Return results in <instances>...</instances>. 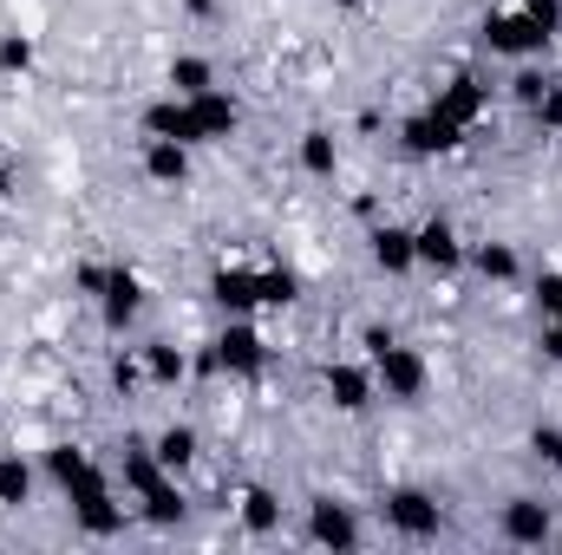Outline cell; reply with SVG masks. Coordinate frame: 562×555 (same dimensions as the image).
Wrapping results in <instances>:
<instances>
[{
    "mask_svg": "<svg viewBox=\"0 0 562 555\" xmlns=\"http://www.w3.org/2000/svg\"><path fill=\"white\" fill-rule=\"evenodd\" d=\"M367 366H373V386L386 393V399H400V406H413L425 399V386H431V366H425L419 347H406V340H393L386 327H367Z\"/></svg>",
    "mask_w": 562,
    "mask_h": 555,
    "instance_id": "1",
    "label": "cell"
},
{
    "mask_svg": "<svg viewBox=\"0 0 562 555\" xmlns=\"http://www.w3.org/2000/svg\"><path fill=\"white\" fill-rule=\"evenodd\" d=\"M477 39H484L497 59H517V66H524V59H537V53L550 46V33H543L524 7H517V13H497V7H491V13H484V26H477Z\"/></svg>",
    "mask_w": 562,
    "mask_h": 555,
    "instance_id": "2",
    "label": "cell"
},
{
    "mask_svg": "<svg viewBox=\"0 0 562 555\" xmlns=\"http://www.w3.org/2000/svg\"><path fill=\"white\" fill-rule=\"evenodd\" d=\"M210 366H216V373H229V380H256V373L269 366V340L249 327V314H243V320H229V327L216 333Z\"/></svg>",
    "mask_w": 562,
    "mask_h": 555,
    "instance_id": "3",
    "label": "cell"
},
{
    "mask_svg": "<svg viewBox=\"0 0 562 555\" xmlns=\"http://www.w3.org/2000/svg\"><path fill=\"white\" fill-rule=\"evenodd\" d=\"M46 477L59 484V497H66V503H86V497H105V490H112L86 444H53V451H46Z\"/></svg>",
    "mask_w": 562,
    "mask_h": 555,
    "instance_id": "4",
    "label": "cell"
},
{
    "mask_svg": "<svg viewBox=\"0 0 562 555\" xmlns=\"http://www.w3.org/2000/svg\"><path fill=\"white\" fill-rule=\"evenodd\" d=\"M386 523L406 536V543H431L438 530H445V510H438V497H425V490H413V484H400V490H386Z\"/></svg>",
    "mask_w": 562,
    "mask_h": 555,
    "instance_id": "5",
    "label": "cell"
},
{
    "mask_svg": "<svg viewBox=\"0 0 562 555\" xmlns=\"http://www.w3.org/2000/svg\"><path fill=\"white\" fill-rule=\"evenodd\" d=\"M497 530H504V543H517V550H543V543L557 536V510H550L543 497H510L504 517H497Z\"/></svg>",
    "mask_w": 562,
    "mask_h": 555,
    "instance_id": "6",
    "label": "cell"
},
{
    "mask_svg": "<svg viewBox=\"0 0 562 555\" xmlns=\"http://www.w3.org/2000/svg\"><path fill=\"white\" fill-rule=\"evenodd\" d=\"M321 386H327L334 412H347V418H360L373 399H380V386H373V366H360V360H334V366L321 373Z\"/></svg>",
    "mask_w": 562,
    "mask_h": 555,
    "instance_id": "7",
    "label": "cell"
},
{
    "mask_svg": "<svg viewBox=\"0 0 562 555\" xmlns=\"http://www.w3.org/2000/svg\"><path fill=\"white\" fill-rule=\"evenodd\" d=\"M138 307H144L138 269H125V262H105V287H99V314H105V327H112V333H125V327L138 320Z\"/></svg>",
    "mask_w": 562,
    "mask_h": 555,
    "instance_id": "8",
    "label": "cell"
},
{
    "mask_svg": "<svg viewBox=\"0 0 562 555\" xmlns=\"http://www.w3.org/2000/svg\"><path fill=\"white\" fill-rule=\"evenodd\" d=\"M307 543H321V550H360V517L347 503H334V497H314L307 503Z\"/></svg>",
    "mask_w": 562,
    "mask_h": 555,
    "instance_id": "9",
    "label": "cell"
},
{
    "mask_svg": "<svg viewBox=\"0 0 562 555\" xmlns=\"http://www.w3.org/2000/svg\"><path fill=\"white\" fill-rule=\"evenodd\" d=\"M484 105H491V86H484V79H471V72H458V79L431 99V112H438V118H451L458 132H471V125L484 118Z\"/></svg>",
    "mask_w": 562,
    "mask_h": 555,
    "instance_id": "10",
    "label": "cell"
},
{
    "mask_svg": "<svg viewBox=\"0 0 562 555\" xmlns=\"http://www.w3.org/2000/svg\"><path fill=\"white\" fill-rule=\"evenodd\" d=\"M210 301H216L229 320L256 314V307H262V269H216V275H210Z\"/></svg>",
    "mask_w": 562,
    "mask_h": 555,
    "instance_id": "11",
    "label": "cell"
},
{
    "mask_svg": "<svg viewBox=\"0 0 562 555\" xmlns=\"http://www.w3.org/2000/svg\"><path fill=\"white\" fill-rule=\"evenodd\" d=\"M400 144H406L413 157H445V150H458V144H464V132H458L451 118H438V112L425 105V112H413V118L400 125Z\"/></svg>",
    "mask_w": 562,
    "mask_h": 555,
    "instance_id": "12",
    "label": "cell"
},
{
    "mask_svg": "<svg viewBox=\"0 0 562 555\" xmlns=\"http://www.w3.org/2000/svg\"><path fill=\"white\" fill-rule=\"evenodd\" d=\"M144 138H177V144H190V150H196V144H203V132H196V112H190V99H177V92H170V99H157V105H144Z\"/></svg>",
    "mask_w": 562,
    "mask_h": 555,
    "instance_id": "13",
    "label": "cell"
},
{
    "mask_svg": "<svg viewBox=\"0 0 562 555\" xmlns=\"http://www.w3.org/2000/svg\"><path fill=\"white\" fill-rule=\"evenodd\" d=\"M190 112H196V132H203V144H223L236 138V125H243V105L223 92V86H210V92H196L190 99Z\"/></svg>",
    "mask_w": 562,
    "mask_h": 555,
    "instance_id": "14",
    "label": "cell"
},
{
    "mask_svg": "<svg viewBox=\"0 0 562 555\" xmlns=\"http://www.w3.org/2000/svg\"><path fill=\"white\" fill-rule=\"evenodd\" d=\"M413 249H419V269H438V275H451L458 262H464V249H458V229L445 223V216H431L413 229Z\"/></svg>",
    "mask_w": 562,
    "mask_h": 555,
    "instance_id": "15",
    "label": "cell"
},
{
    "mask_svg": "<svg viewBox=\"0 0 562 555\" xmlns=\"http://www.w3.org/2000/svg\"><path fill=\"white\" fill-rule=\"evenodd\" d=\"M367 249H373V262H380L386 275H413V269H419V249H413V229H400V223H380V229L367 236Z\"/></svg>",
    "mask_w": 562,
    "mask_h": 555,
    "instance_id": "16",
    "label": "cell"
},
{
    "mask_svg": "<svg viewBox=\"0 0 562 555\" xmlns=\"http://www.w3.org/2000/svg\"><path fill=\"white\" fill-rule=\"evenodd\" d=\"M144 177H150V183H183V177H190V144L144 138Z\"/></svg>",
    "mask_w": 562,
    "mask_h": 555,
    "instance_id": "17",
    "label": "cell"
},
{
    "mask_svg": "<svg viewBox=\"0 0 562 555\" xmlns=\"http://www.w3.org/2000/svg\"><path fill=\"white\" fill-rule=\"evenodd\" d=\"M164 79H170V92H177V99H196V92H210V86H216V66H210L203 53H177Z\"/></svg>",
    "mask_w": 562,
    "mask_h": 555,
    "instance_id": "18",
    "label": "cell"
},
{
    "mask_svg": "<svg viewBox=\"0 0 562 555\" xmlns=\"http://www.w3.org/2000/svg\"><path fill=\"white\" fill-rule=\"evenodd\" d=\"M72 523L86 536H119L125 530V503H112V490L105 497H86V503H72Z\"/></svg>",
    "mask_w": 562,
    "mask_h": 555,
    "instance_id": "19",
    "label": "cell"
},
{
    "mask_svg": "<svg viewBox=\"0 0 562 555\" xmlns=\"http://www.w3.org/2000/svg\"><path fill=\"white\" fill-rule=\"evenodd\" d=\"M138 510L157 523V530H170V523H183V490H177V477H157L150 490H138Z\"/></svg>",
    "mask_w": 562,
    "mask_h": 555,
    "instance_id": "20",
    "label": "cell"
},
{
    "mask_svg": "<svg viewBox=\"0 0 562 555\" xmlns=\"http://www.w3.org/2000/svg\"><path fill=\"white\" fill-rule=\"evenodd\" d=\"M150 451H157L164 471H190V464H196V431H190V424H164V431L150 438Z\"/></svg>",
    "mask_w": 562,
    "mask_h": 555,
    "instance_id": "21",
    "label": "cell"
},
{
    "mask_svg": "<svg viewBox=\"0 0 562 555\" xmlns=\"http://www.w3.org/2000/svg\"><path fill=\"white\" fill-rule=\"evenodd\" d=\"M301 170H307V177H334V170H340V144H334V132H321V125L301 132Z\"/></svg>",
    "mask_w": 562,
    "mask_h": 555,
    "instance_id": "22",
    "label": "cell"
},
{
    "mask_svg": "<svg viewBox=\"0 0 562 555\" xmlns=\"http://www.w3.org/2000/svg\"><path fill=\"white\" fill-rule=\"evenodd\" d=\"M471 262H477V275L497 281V287H510V281L524 275V262H517V249H510V242H477V256H471Z\"/></svg>",
    "mask_w": 562,
    "mask_h": 555,
    "instance_id": "23",
    "label": "cell"
},
{
    "mask_svg": "<svg viewBox=\"0 0 562 555\" xmlns=\"http://www.w3.org/2000/svg\"><path fill=\"white\" fill-rule=\"evenodd\" d=\"M243 523H249V536H276L281 530V497L276 490H243Z\"/></svg>",
    "mask_w": 562,
    "mask_h": 555,
    "instance_id": "24",
    "label": "cell"
},
{
    "mask_svg": "<svg viewBox=\"0 0 562 555\" xmlns=\"http://www.w3.org/2000/svg\"><path fill=\"white\" fill-rule=\"evenodd\" d=\"M183 373H190V360H183L170 340H150V347H144V380H150V386H177Z\"/></svg>",
    "mask_w": 562,
    "mask_h": 555,
    "instance_id": "25",
    "label": "cell"
},
{
    "mask_svg": "<svg viewBox=\"0 0 562 555\" xmlns=\"http://www.w3.org/2000/svg\"><path fill=\"white\" fill-rule=\"evenodd\" d=\"M26 497H33V471H26L20 457H0V503H13V510H20Z\"/></svg>",
    "mask_w": 562,
    "mask_h": 555,
    "instance_id": "26",
    "label": "cell"
},
{
    "mask_svg": "<svg viewBox=\"0 0 562 555\" xmlns=\"http://www.w3.org/2000/svg\"><path fill=\"white\" fill-rule=\"evenodd\" d=\"M33 33H0V72H33Z\"/></svg>",
    "mask_w": 562,
    "mask_h": 555,
    "instance_id": "27",
    "label": "cell"
},
{
    "mask_svg": "<svg viewBox=\"0 0 562 555\" xmlns=\"http://www.w3.org/2000/svg\"><path fill=\"white\" fill-rule=\"evenodd\" d=\"M543 92H550V79H543L530 59H524V66H517V79H510V99H517L524 112H537V99H543Z\"/></svg>",
    "mask_w": 562,
    "mask_h": 555,
    "instance_id": "28",
    "label": "cell"
},
{
    "mask_svg": "<svg viewBox=\"0 0 562 555\" xmlns=\"http://www.w3.org/2000/svg\"><path fill=\"white\" fill-rule=\"evenodd\" d=\"M530 457L550 464V471H562V424H537V431H530Z\"/></svg>",
    "mask_w": 562,
    "mask_h": 555,
    "instance_id": "29",
    "label": "cell"
},
{
    "mask_svg": "<svg viewBox=\"0 0 562 555\" xmlns=\"http://www.w3.org/2000/svg\"><path fill=\"white\" fill-rule=\"evenodd\" d=\"M294 301V275L288 269H262V307H288Z\"/></svg>",
    "mask_w": 562,
    "mask_h": 555,
    "instance_id": "30",
    "label": "cell"
},
{
    "mask_svg": "<svg viewBox=\"0 0 562 555\" xmlns=\"http://www.w3.org/2000/svg\"><path fill=\"white\" fill-rule=\"evenodd\" d=\"M537 314H543V320L562 314V269H543V275H537Z\"/></svg>",
    "mask_w": 562,
    "mask_h": 555,
    "instance_id": "31",
    "label": "cell"
},
{
    "mask_svg": "<svg viewBox=\"0 0 562 555\" xmlns=\"http://www.w3.org/2000/svg\"><path fill=\"white\" fill-rule=\"evenodd\" d=\"M537 125H543L550 138H562V86H550V92L537 99Z\"/></svg>",
    "mask_w": 562,
    "mask_h": 555,
    "instance_id": "32",
    "label": "cell"
},
{
    "mask_svg": "<svg viewBox=\"0 0 562 555\" xmlns=\"http://www.w3.org/2000/svg\"><path fill=\"white\" fill-rule=\"evenodd\" d=\"M524 13H530V20H537V26H543L550 39L562 33V0H524Z\"/></svg>",
    "mask_w": 562,
    "mask_h": 555,
    "instance_id": "33",
    "label": "cell"
},
{
    "mask_svg": "<svg viewBox=\"0 0 562 555\" xmlns=\"http://www.w3.org/2000/svg\"><path fill=\"white\" fill-rule=\"evenodd\" d=\"M72 287L99 301V287H105V262H79V269H72Z\"/></svg>",
    "mask_w": 562,
    "mask_h": 555,
    "instance_id": "34",
    "label": "cell"
},
{
    "mask_svg": "<svg viewBox=\"0 0 562 555\" xmlns=\"http://www.w3.org/2000/svg\"><path fill=\"white\" fill-rule=\"evenodd\" d=\"M543 360H557V366H562V314L543 320Z\"/></svg>",
    "mask_w": 562,
    "mask_h": 555,
    "instance_id": "35",
    "label": "cell"
},
{
    "mask_svg": "<svg viewBox=\"0 0 562 555\" xmlns=\"http://www.w3.org/2000/svg\"><path fill=\"white\" fill-rule=\"evenodd\" d=\"M112 380H119V386L132 393V386H138V380H144V366H138V360H112Z\"/></svg>",
    "mask_w": 562,
    "mask_h": 555,
    "instance_id": "36",
    "label": "cell"
},
{
    "mask_svg": "<svg viewBox=\"0 0 562 555\" xmlns=\"http://www.w3.org/2000/svg\"><path fill=\"white\" fill-rule=\"evenodd\" d=\"M13 203V163H0V209Z\"/></svg>",
    "mask_w": 562,
    "mask_h": 555,
    "instance_id": "37",
    "label": "cell"
},
{
    "mask_svg": "<svg viewBox=\"0 0 562 555\" xmlns=\"http://www.w3.org/2000/svg\"><path fill=\"white\" fill-rule=\"evenodd\" d=\"M334 7H340V13H353V7H367V0H334Z\"/></svg>",
    "mask_w": 562,
    "mask_h": 555,
    "instance_id": "38",
    "label": "cell"
}]
</instances>
